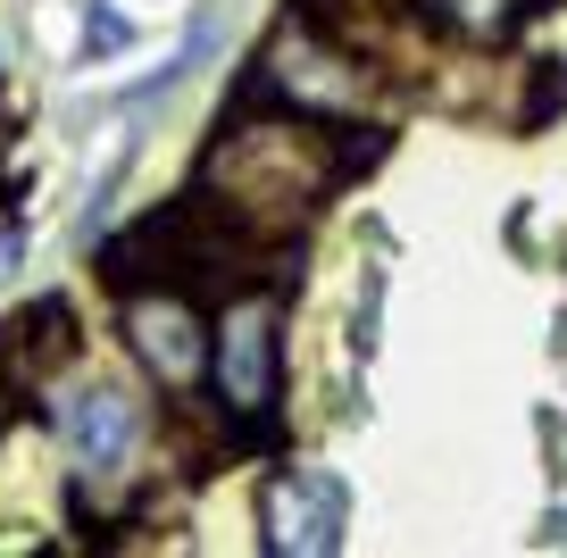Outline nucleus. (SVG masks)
I'll use <instances>...</instances> for the list:
<instances>
[{
    "label": "nucleus",
    "mask_w": 567,
    "mask_h": 558,
    "mask_svg": "<svg viewBox=\"0 0 567 558\" xmlns=\"http://www.w3.org/2000/svg\"><path fill=\"white\" fill-rule=\"evenodd\" d=\"M125 42H134V25H125L109 0H92V9H84V59H117Z\"/></svg>",
    "instance_id": "0eeeda50"
},
{
    "label": "nucleus",
    "mask_w": 567,
    "mask_h": 558,
    "mask_svg": "<svg viewBox=\"0 0 567 558\" xmlns=\"http://www.w3.org/2000/svg\"><path fill=\"white\" fill-rule=\"evenodd\" d=\"M0 392H9V384H0ZM0 425H9V401H0Z\"/></svg>",
    "instance_id": "1a4fd4ad"
},
{
    "label": "nucleus",
    "mask_w": 567,
    "mask_h": 558,
    "mask_svg": "<svg viewBox=\"0 0 567 558\" xmlns=\"http://www.w3.org/2000/svg\"><path fill=\"white\" fill-rule=\"evenodd\" d=\"M18 259H25V226H0V283L18 276Z\"/></svg>",
    "instance_id": "6e6552de"
},
{
    "label": "nucleus",
    "mask_w": 567,
    "mask_h": 558,
    "mask_svg": "<svg viewBox=\"0 0 567 558\" xmlns=\"http://www.w3.org/2000/svg\"><path fill=\"white\" fill-rule=\"evenodd\" d=\"M534 0H425V18H443L451 34H476V42H493V34H509L517 18H526Z\"/></svg>",
    "instance_id": "423d86ee"
},
{
    "label": "nucleus",
    "mask_w": 567,
    "mask_h": 558,
    "mask_svg": "<svg viewBox=\"0 0 567 558\" xmlns=\"http://www.w3.org/2000/svg\"><path fill=\"white\" fill-rule=\"evenodd\" d=\"M217 392L250 434L267 425V401H276V300L250 292V283L217 317Z\"/></svg>",
    "instance_id": "f03ea898"
},
{
    "label": "nucleus",
    "mask_w": 567,
    "mask_h": 558,
    "mask_svg": "<svg viewBox=\"0 0 567 558\" xmlns=\"http://www.w3.org/2000/svg\"><path fill=\"white\" fill-rule=\"evenodd\" d=\"M68 442H75V458H84L92 475H109L125 451H134V401L125 392H84V401L68 409Z\"/></svg>",
    "instance_id": "39448f33"
},
{
    "label": "nucleus",
    "mask_w": 567,
    "mask_h": 558,
    "mask_svg": "<svg viewBox=\"0 0 567 558\" xmlns=\"http://www.w3.org/2000/svg\"><path fill=\"white\" fill-rule=\"evenodd\" d=\"M342 175H351V151L326 142V125L309 117H276V125H234L226 142L209 151V184H226V226H243L250 242H276L292 234V217H309L326 193H334Z\"/></svg>",
    "instance_id": "f257e3e1"
},
{
    "label": "nucleus",
    "mask_w": 567,
    "mask_h": 558,
    "mask_svg": "<svg viewBox=\"0 0 567 558\" xmlns=\"http://www.w3.org/2000/svg\"><path fill=\"white\" fill-rule=\"evenodd\" d=\"M134 342H142V359L159 366L167 384H193V366H200V342H193V309H184V292L134 300Z\"/></svg>",
    "instance_id": "20e7f679"
},
{
    "label": "nucleus",
    "mask_w": 567,
    "mask_h": 558,
    "mask_svg": "<svg viewBox=\"0 0 567 558\" xmlns=\"http://www.w3.org/2000/svg\"><path fill=\"white\" fill-rule=\"evenodd\" d=\"M276 541L284 550H334L342 541V484L334 475H309L292 467L276 484Z\"/></svg>",
    "instance_id": "7ed1b4c3"
}]
</instances>
